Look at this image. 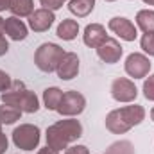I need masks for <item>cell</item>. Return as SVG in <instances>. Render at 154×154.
Wrapping results in <instances>:
<instances>
[{
	"label": "cell",
	"mask_w": 154,
	"mask_h": 154,
	"mask_svg": "<svg viewBox=\"0 0 154 154\" xmlns=\"http://www.w3.org/2000/svg\"><path fill=\"white\" fill-rule=\"evenodd\" d=\"M84 108H86V99H84V95L72 90V91L63 93L61 102H59V106H57L56 111L63 116H75V115H79V113H82Z\"/></svg>",
	"instance_id": "cell-6"
},
{
	"label": "cell",
	"mask_w": 154,
	"mask_h": 154,
	"mask_svg": "<svg viewBox=\"0 0 154 154\" xmlns=\"http://www.w3.org/2000/svg\"><path fill=\"white\" fill-rule=\"evenodd\" d=\"M22 111L14 106H9V104H4L0 106V124H14L16 120H20Z\"/></svg>",
	"instance_id": "cell-20"
},
{
	"label": "cell",
	"mask_w": 154,
	"mask_h": 154,
	"mask_svg": "<svg viewBox=\"0 0 154 154\" xmlns=\"http://www.w3.org/2000/svg\"><path fill=\"white\" fill-rule=\"evenodd\" d=\"M108 27H109V31H113L116 36H120V38L125 39V41H134L136 36H138V31L133 25V22L127 20V18H124V16L111 18L109 23H108Z\"/></svg>",
	"instance_id": "cell-9"
},
{
	"label": "cell",
	"mask_w": 154,
	"mask_h": 154,
	"mask_svg": "<svg viewBox=\"0 0 154 154\" xmlns=\"http://www.w3.org/2000/svg\"><path fill=\"white\" fill-rule=\"evenodd\" d=\"M63 56H65V50L59 45H56V43H43V45L38 47V50L34 54V63H36V66L41 72L50 74V72H54L57 68V65H59Z\"/></svg>",
	"instance_id": "cell-4"
},
{
	"label": "cell",
	"mask_w": 154,
	"mask_h": 154,
	"mask_svg": "<svg viewBox=\"0 0 154 154\" xmlns=\"http://www.w3.org/2000/svg\"><path fill=\"white\" fill-rule=\"evenodd\" d=\"M143 95L147 100H154V74L149 75L143 82Z\"/></svg>",
	"instance_id": "cell-23"
},
{
	"label": "cell",
	"mask_w": 154,
	"mask_h": 154,
	"mask_svg": "<svg viewBox=\"0 0 154 154\" xmlns=\"http://www.w3.org/2000/svg\"><path fill=\"white\" fill-rule=\"evenodd\" d=\"M36 154H57V151H54L52 147H48V145H47V147H43V149H39V151H38Z\"/></svg>",
	"instance_id": "cell-29"
},
{
	"label": "cell",
	"mask_w": 154,
	"mask_h": 154,
	"mask_svg": "<svg viewBox=\"0 0 154 154\" xmlns=\"http://www.w3.org/2000/svg\"><path fill=\"white\" fill-rule=\"evenodd\" d=\"M145 4H149V5H154V0H143Z\"/></svg>",
	"instance_id": "cell-31"
},
{
	"label": "cell",
	"mask_w": 154,
	"mask_h": 154,
	"mask_svg": "<svg viewBox=\"0 0 154 154\" xmlns=\"http://www.w3.org/2000/svg\"><path fill=\"white\" fill-rule=\"evenodd\" d=\"M142 48L149 54V56H154V32H149V34H143V38L140 41Z\"/></svg>",
	"instance_id": "cell-22"
},
{
	"label": "cell",
	"mask_w": 154,
	"mask_h": 154,
	"mask_svg": "<svg viewBox=\"0 0 154 154\" xmlns=\"http://www.w3.org/2000/svg\"><path fill=\"white\" fill-rule=\"evenodd\" d=\"M81 136H82V125L79 120L74 118L59 120L47 129V145L59 152L66 149L72 142L79 140Z\"/></svg>",
	"instance_id": "cell-1"
},
{
	"label": "cell",
	"mask_w": 154,
	"mask_h": 154,
	"mask_svg": "<svg viewBox=\"0 0 154 154\" xmlns=\"http://www.w3.org/2000/svg\"><path fill=\"white\" fill-rule=\"evenodd\" d=\"M65 154H90V151L84 145H74V147H66Z\"/></svg>",
	"instance_id": "cell-27"
},
{
	"label": "cell",
	"mask_w": 154,
	"mask_h": 154,
	"mask_svg": "<svg viewBox=\"0 0 154 154\" xmlns=\"http://www.w3.org/2000/svg\"><path fill=\"white\" fill-rule=\"evenodd\" d=\"M143 118H145V109L142 106H138V104H134V106H124L120 109L109 111V115L106 116V127L113 134H124L131 127L142 124Z\"/></svg>",
	"instance_id": "cell-2"
},
{
	"label": "cell",
	"mask_w": 154,
	"mask_h": 154,
	"mask_svg": "<svg viewBox=\"0 0 154 154\" xmlns=\"http://www.w3.org/2000/svg\"><path fill=\"white\" fill-rule=\"evenodd\" d=\"M2 104L14 106L22 113H36L39 109L36 93L27 90L22 81H13L11 82V88L2 93Z\"/></svg>",
	"instance_id": "cell-3"
},
{
	"label": "cell",
	"mask_w": 154,
	"mask_h": 154,
	"mask_svg": "<svg viewBox=\"0 0 154 154\" xmlns=\"http://www.w3.org/2000/svg\"><path fill=\"white\" fill-rule=\"evenodd\" d=\"M13 143L22 151H34L39 145V127L32 124H22L13 131Z\"/></svg>",
	"instance_id": "cell-5"
},
{
	"label": "cell",
	"mask_w": 154,
	"mask_h": 154,
	"mask_svg": "<svg viewBox=\"0 0 154 154\" xmlns=\"http://www.w3.org/2000/svg\"><path fill=\"white\" fill-rule=\"evenodd\" d=\"M95 7V0H70L68 4V11L72 14H75L77 18H84L88 16Z\"/></svg>",
	"instance_id": "cell-16"
},
{
	"label": "cell",
	"mask_w": 154,
	"mask_h": 154,
	"mask_svg": "<svg viewBox=\"0 0 154 154\" xmlns=\"http://www.w3.org/2000/svg\"><path fill=\"white\" fill-rule=\"evenodd\" d=\"M11 82H13V81H11V77L7 75L4 70H0V91H2V93H4V91H7V90L11 88Z\"/></svg>",
	"instance_id": "cell-26"
},
{
	"label": "cell",
	"mask_w": 154,
	"mask_h": 154,
	"mask_svg": "<svg viewBox=\"0 0 154 154\" xmlns=\"http://www.w3.org/2000/svg\"><path fill=\"white\" fill-rule=\"evenodd\" d=\"M54 20H56L54 13H52L50 9L41 7V9H36V11L29 16V27H31L34 32H45V31L50 29V25L54 23Z\"/></svg>",
	"instance_id": "cell-12"
},
{
	"label": "cell",
	"mask_w": 154,
	"mask_h": 154,
	"mask_svg": "<svg viewBox=\"0 0 154 154\" xmlns=\"http://www.w3.org/2000/svg\"><path fill=\"white\" fill-rule=\"evenodd\" d=\"M106 2H115V0H106Z\"/></svg>",
	"instance_id": "cell-33"
},
{
	"label": "cell",
	"mask_w": 154,
	"mask_h": 154,
	"mask_svg": "<svg viewBox=\"0 0 154 154\" xmlns=\"http://www.w3.org/2000/svg\"><path fill=\"white\" fill-rule=\"evenodd\" d=\"M149 70H151L149 57H145L143 54H138V52H133V54L127 56V59H125L127 75L134 77V79H142V77H147Z\"/></svg>",
	"instance_id": "cell-8"
},
{
	"label": "cell",
	"mask_w": 154,
	"mask_h": 154,
	"mask_svg": "<svg viewBox=\"0 0 154 154\" xmlns=\"http://www.w3.org/2000/svg\"><path fill=\"white\" fill-rule=\"evenodd\" d=\"M56 72H57V77L63 79V81L74 79L79 74V57H77V54L65 52V56L61 57V61H59V65L56 68Z\"/></svg>",
	"instance_id": "cell-10"
},
{
	"label": "cell",
	"mask_w": 154,
	"mask_h": 154,
	"mask_svg": "<svg viewBox=\"0 0 154 154\" xmlns=\"http://www.w3.org/2000/svg\"><path fill=\"white\" fill-rule=\"evenodd\" d=\"M11 2H13V0H0V11L9 9V7H11Z\"/></svg>",
	"instance_id": "cell-30"
},
{
	"label": "cell",
	"mask_w": 154,
	"mask_h": 154,
	"mask_svg": "<svg viewBox=\"0 0 154 154\" xmlns=\"http://www.w3.org/2000/svg\"><path fill=\"white\" fill-rule=\"evenodd\" d=\"M77 32H79V23H77L75 20H70V18H65V20L57 25V31H56V34L61 39H65V41L75 39Z\"/></svg>",
	"instance_id": "cell-15"
},
{
	"label": "cell",
	"mask_w": 154,
	"mask_h": 154,
	"mask_svg": "<svg viewBox=\"0 0 154 154\" xmlns=\"http://www.w3.org/2000/svg\"><path fill=\"white\" fill-rule=\"evenodd\" d=\"M41 2V5L45 7V9H50V11H54V9H59V7H63V4L66 2V0H39Z\"/></svg>",
	"instance_id": "cell-25"
},
{
	"label": "cell",
	"mask_w": 154,
	"mask_h": 154,
	"mask_svg": "<svg viewBox=\"0 0 154 154\" xmlns=\"http://www.w3.org/2000/svg\"><path fill=\"white\" fill-rule=\"evenodd\" d=\"M0 131H2V124H0Z\"/></svg>",
	"instance_id": "cell-34"
},
{
	"label": "cell",
	"mask_w": 154,
	"mask_h": 154,
	"mask_svg": "<svg viewBox=\"0 0 154 154\" xmlns=\"http://www.w3.org/2000/svg\"><path fill=\"white\" fill-rule=\"evenodd\" d=\"M4 31L5 34L14 41H22L27 38V25L18 18V16H9L4 22Z\"/></svg>",
	"instance_id": "cell-14"
},
{
	"label": "cell",
	"mask_w": 154,
	"mask_h": 154,
	"mask_svg": "<svg viewBox=\"0 0 154 154\" xmlns=\"http://www.w3.org/2000/svg\"><path fill=\"white\" fill-rule=\"evenodd\" d=\"M122 52H124L122 45L113 38H108L99 48H97V56H99L104 63H108V65L118 63L120 57H122Z\"/></svg>",
	"instance_id": "cell-11"
},
{
	"label": "cell",
	"mask_w": 154,
	"mask_h": 154,
	"mask_svg": "<svg viewBox=\"0 0 154 154\" xmlns=\"http://www.w3.org/2000/svg\"><path fill=\"white\" fill-rule=\"evenodd\" d=\"M7 151V136L0 131V154H4Z\"/></svg>",
	"instance_id": "cell-28"
},
{
	"label": "cell",
	"mask_w": 154,
	"mask_h": 154,
	"mask_svg": "<svg viewBox=\"0 0 154 154\" xmlns=\"http://www.w3.org/2000/svg\"><path fill=\"white\" fill-rule=\"evenodd\" d=\"M138 95V90L133 81L125 77H118L111 84V97L116 102H133Z\"/></svg>",
	"instance_id": "cell-7"
},
{
	"label": "cell",
	"mask_w": 154,
	"mask_h": 154,
	"mask_svg": "<svg viewBox=\"0 0 154 154\" xmlns=\"http://www.w3.org/2000/svg\"><path fill=\"white\" fill-rule=\"evenodd\" d=\"M61 97H63V91H61L59 88H56V86L47 88V90L43 91V102H45V108H47L48 111H56L57 106H59V102H61Z\"/></svg>",
	"instance_id": "cell-17"
},
{
	"label": "cell",
	"mask_w": 154,
	"mask_h": 154,
	"mask_svg": "<svg viewBox=\"0 0 154 154\" xmlns=\"http://www.w3.org/2000/svg\"><path fill=\"white\" fill-rule=\"evenodd\" d=\"M151 118H152V122H154V108H152V111H151Z\"/></svg>",
	"instance_id": "cell-32"
},
{
	"label": "cell",
	"mask_w": 154,
	"mask_h": 154,
	"mask_svg": "<svg viewBox=\"0 0 154 154\" xmlns=\"http://www.w3.org/2000/svg\"><path fill=\"white\" fill-rule=\"evenodd\" d=\"M4 18H0V56H4V54H7V50H9V43H7V39L4 38V34H5V31H4Z\"/></svg>",
	"instance_id": "cell-24"
},
{
	"label": "cell",
	"mask_w": 154,
	"mask_h": 154,
	"mask_svg": "<svg viewBox=\"0 0 154 154\" xmlns=\"http://www.w3.org/2000/svg\"><path fill=\"white\" fill-rule=\"evenodd\" d=\"M11 13L13 16H31L34 13V5H32V0H13L11 2Z\"/></svg>",
	"instance_id": "cell-19"
},
{
	"label": "cell",
	"mask_w": 154,
	"mask_h": 154,
	"mask_svg": "<svg viewBox=\"0 0 154 154\" xmlns=\"http://www.w3.org/2000/svg\"><path fill=\"white\" fill-rule=\"evenodd\" d=\"M82 39H84V45H88L91 48H99L108 39L104 25H100V23H90V25H86Z\"/></svg>",
	"instance_id": "cell-13"
},
{
	"label": "cell",
	"mask_w": 154,
	"mask_h": 154,
	"mask_svg": "<svg viewBox=\"0 0 154 154\" xmlns=\"http://www.w3.org/2000/svg\"><path fill=\"white\" fill-rule=\"evenodd\" d=\"M106 154H134V147H133L131 142L120 140V142H115L113 145H109Z\"/></svg>",
	"instance_id": "cell-21"
},
{
	"label": "cell",
	"mask_w": 154,
	"mask_h": 154,
	"mask_svg": "<svg viewBox=\"0 0 154 154\" xmlns=\"http://www.w3.org/2000/svg\"><path fill=\"white\" fill-rule=\"evenodd\" d=\"M136 23H138V27H140L145 34L154 32V11H151V9H142V11H138V14H136Z\"/></svg>",
	"instance_id": "cell-18"
}]
</instances>
